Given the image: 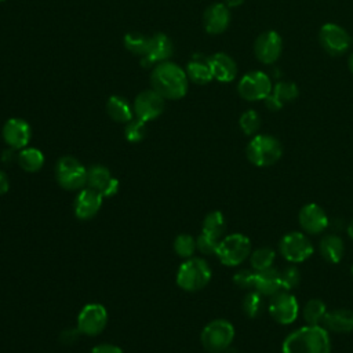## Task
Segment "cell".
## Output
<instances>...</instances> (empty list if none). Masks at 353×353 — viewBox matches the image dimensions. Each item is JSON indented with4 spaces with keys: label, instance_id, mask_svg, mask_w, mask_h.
<instances>
[{
    "label": "cell",
    "instance_id": "cell-1",
    "mask_svg": "<svg viewBox=\"0 0 353 353\" xmlns=\"http://www.w3.org/2000/svg\"><path fill=\"white\" fill-rule=\"evenodd\" d=\"M283 353H331V338L321 325H303L290 332L281 345Z\"/></svg>",
    "mask_w": 353,
    "mask_h": 353
},
{
    "label": "cell",
    "instance_id": "cell-2",
    "mask_svg": "<svg viewBox=\"0 0 353 353\" xmlns=\"http://www.w3.org/2000/svg\"><path fill=\"white\" fill-rule=\"evenodd\" d=\"M186 72L174 62L157 63L150 74V85L164 99H181L188 92Z\"/></svg>",
    "mask_w": 353,
    "mask_h": 353
},
{
    "label": "cell",
    "instance_id": "cell-3",
    "mask_svg": "<svg viewBox=\"0 0 353 353\" xmlns=\"http://www.w3.org/2000/svg\"><path fill=\"white\" fill-rule=\"evenodd\" d=\"M211 268L201 258H188L182 262L176 272V284L188 292L203 290L211 280Z\"/></svg>",
    "mask_w": 353,
    "mask_h": 353
},
{
    "label": "cell",
    "instance_id": "cell-4",
    "mask_svg": "<svg viewBox=\"0 0 353 353\" xmlns=\"http://www.w3.org/2000/svg\"><path fill=\"white\" fill-rule=\"evenodd\" d=\"M245 154L251 164L256 167H270L280 160L283 146L276 137L259 134L248 142Z\"/></svg>",
    "mask_w": 353,
    "mask_h": 353
},
{
    "label": "cell",
    "instance_id": "cell-5",
    "mask_svg": "<svg viewBox=\"0 0 353 353\" xmlns=\"http://www.w3.org/2000/svg\"><path fill=\"white\" fill-rule=\"evenodd\" d=\"M234 339V327L225 319L210 321L200 334L203 347L210 353L226 352Z\"/></svg>",
    "mask_w": 353,
    "mask_h": 353
},
{
    "label": "cell",
    "instance_id": "cell-6",
    "mask_svg": "<svg viewBox=\"0 0 353 353\" xmlns=\"http://www.w3.org/2000/svg\"><path fill=\"white\" fill-rule=\"evenodd\" d=\"M251 241L243 233H232L219 240L216 256L225 266H239L251 254Z\"/></svg>",
    "mask_w": 353,
    "mask_h": 353
},
{
    "label": "cell",
    "instance_id": "cell-7",
    "mask_svg": "<svg viewBox=\"0 0 353 353\" xmlns=\"http://www.w3.org/2000/svg\"><path fill=\"white\" fill-rule=\"evenodd\" d=\"M55 179L65 190H80L87 185V168L76 157L63 156L55 164Z\"/></svg>",
    "mask_w": 353,
    "mask_h": 353
},
{
    "label": "cell",
    "instance_id": "cell-8",
    "mask_svg": "<svg viewBox=\"0 0 353 353\" xmlns=\"http://www.w3.org/2000/svg\"><path fill=\"white\" fill-rule=\"evenodd\" d=\"M281 256L291 263H301L309 259L314 251L312 241L302 232H288L279 241Z\"/></svg>",
    "mask_w": 353,
    "mask_h": 353
},
{
    "label": "cell",
    "instance_id": "cell-9",
    "mask_svg": "<svg viewBox=\"0 0 353 353\" xmlns=\"http://www.w3.org/2000/svg\"><path fill=\"white\" fill-rule=\"evenodd\" d=\"M268 310L270 317L283 325L292 324L299 313V305L296 298L290 291H279L270 296Z\"/></svg>",
    "mask_w": 353,
    "mask_h": 353
},
{
    "label": "cell",
    "instance_id": "cell-10",
    "mask_svg": "<svg viewBox=\"0 0 353 353\" xmlns=\"http://www.w3.org/2000/svg\"><path fill=\"white\" fill-rule=\"evenodd\" d=\"M108 324V310L103 305L87 303L77 316V331L87 336L101 334Z\"/></svg>",
    "mask_w": 353,
    "mask_h": 353
},
{
    "label": "cell",
    "instance_id": "cell-11",
    "mask_svg": "<svg viewBox=\"0 0 353 353\" xmlns=\"http://www.w3.org/2000/svg\"><path fill=\"white\" fill-rule=\"evenodd\" d=\"M272 88L268 74L258 70L244 74L237 85L240 97L245 101L265 99L272 92Z\"/></svg>",
    "mask_w": 353,
    "mask_h": 353
},
{
    "label": "cell",
    "instance_id": "cell-12",
    "mask_svg": "<svg viewBox=\"0 0 353 353\" xmlns=\"http://www.w3.org/2000/svg\"><path fill=\"white\" fill-rule=\"evenodd\" d=\"M134 114L142 121H152L157 119L164 110V98L153 88L141 91L132 105Z\"/></svg>",
    "mask_w": 353,
    "mask_h": 353
},
{
    "label": "cell",
    "instance_id": "cell-13",
    "mask_svg": "<svg viewBox=\"0 0 353 353\" xmlns=\"http://www.w3.org/2000/svg\"><path fill=\"white\" fill-rule=\"evenodd\" d=\"M323 48L331 55L343 54L350 46V36L347 32L335 23H325L319 33Z\"/></svg>",
    "mask_w": 353,
    "mask_h": 353
},
{
    "label": "cell",
    "instance_id": "cell-14",
    "mask_svg": "<svg viewBox=\"0 0 353 353\" xmlns=\"http://www.w3.org/2000/svg\"><path fill=\"white\" fill-rule=\"evenodd\" d=\"M298 222L306 234H320L328 228L330 219L319 204L307 203L299 210Z\"/></svg>",
    "mask_w": 353,
    "mask_h": 353
},
{
    "label": "cell",
    "instance_id": "cell-15",
    "mask_svg": "<svg viewBox=\"0 0 353 353\" xmlns=\"http://www.w3.org/2000/svg\"><path fill=\"white\" fill-rule=\"evenodd\" d=\"M1 135L4 142L11 149L21 150L28 146L32 138V128L26 120L19 117H11L4 123Z\"/></svg>",
    "mask_w": 353,
    "mask_h": 353
},
{
    "label": "cell",
    "instance_id": "cell-16",
    "mask_svg": "<svg viewBox=\"0 0 353 353\" xmlns=\"http://www.w3.org/2000/svg\"><path fill=\"white\" fill-rule=\"evenodd\" d=\"M102 201H103V196L98 190L90 186L83 188L79 190L73 203L74 215L81 221L92 219L99 212L102 207Z\"/></svg>",
    "mask_w": 353,
    "mask_h": 353
},
{
    "label": "cell",
    "instance_id": "cell-17",
    "mask_svg": "<svg viewBox=\"0 0 353 353\" xmlns=\"http://www.w3.org/2000/svg\"><path fill=\"white\" fill-rule=\"evenodd\" d=\"M87 185L98 190L103 197L114 196L120 188L119 179L110 174L109 168L101 164L87 168Z\"/></svg>",
    "mask_w": 353,
    "mask_h": 353
},
{
    "label": "cell",
    "instance_id": "cell-18",
    "mask_svg": "<svg viewBox=\"0 0 353 353\" xmlns=\"http://www.w3.org/2000/svg\"><path fill=\"white\" fill-rule=\"evenodd\" d=\"M283 50V41L277 32L268 30L261 33L254 44L256 58L262 63H273L279 59Z\"/></svg>",
    "mask_w": 353,
    "mask_h": 353
},
{
    "label": "cell",
    "instance_id": "cell-19",
    "mask_svg": "<svg viewBox=\"0 0 353 353\" xmlns=\"http://www.w3.org/2000/svg\"><path fill=\"white\" fill-rule=\"evenodd\" d=\"M230 22V12L226 4L214 3L211 4L203 15L204 29L210 34H219L226 30Z\"/></svg>",
    "mask_w": 353,
    "mask_h": 353
},
{
    "label": "cell",
    "instance_id": "cell-20",
    "mask_svg": "<svg viewBox=\"0 0 353 353\" xmlns=\"http://www.w3.org/2000/svg\"><path fill=\"white\" fill-rule=\"evenodd\" d=\"M172 54V43L170 37L164 33H156L149 37L148 48L143 55V65L149 63H160L167 61Z\"/></svg>",
    "mask_w": 353,
    "mask_h": 353
},
{
    "label": "cell",
    "instance_id": "cell-21",
    "mask_svg": "<svg viewBox=\"0 0 353 353\" xmlns=\"http://www.w3.org/2000/svg\"><path fill=\"white\" fill-rule=\"evenodd\" d=\"M212 77L221 83L232 81L237 74L236 62L225 52H215L208 59Z\"/></svg>",
    "mask_w": 353,
    "mask_h": 353
},
{
    "label": "cell",
    "instance_id": "cell-22",
    "mask_svg": "<svg viewBox=\"0 0 353 353\" xmlns=\"http://www.w3.org/2000/svg\"><path fill=\"white\" fill-rule=\"evenodd\" d=\"M298 87L291 81H280L273 88L272 92L265 98L266 108L272 112L281 109L287 102L294 101L298 97Z\"/></svg>",
    "mask_w": 353,
    "mask_h": 353
},
{
    "label": "cell",
    "instance_id": "cell-23",
    "mask_svg": "<svg viewBox=\"0 0 353 353\" xmlns=\"http://www.w3.org/2000/svg\"><path fill=\"white\" fill-rule=\"evenodd\" d=\"M254 290H256L263 296H273L274 294L281 291L283 287H281L280 270L272 266V268L255 272Z\"/></svg>",
    "mask_w": 353,
    "mask_h": 353
},
{
    "label": "cell",
    "instance_id": "cell-24",
    "mask_svg": "<svg viewBox=\"0 0 353 353\" xmlns=\"http://www.w3.org/2000/svg\"><path fill=\"white\" fill-rule=\"evenodd\" d=\"M323 327L328 332L347 334L353 331V312L349 309H334L327 312L323 319Z\"/></svg>",
    "mask_w": 353,
    "mask_h": 353
},
{
    "label": "cell",
    "instance_id": "cell-25",
    "mask_svg": "<svg viewBox=\"0 0 353 353\" xmlns=\"http://www.w3.org/2000/svg\"><path fill=\"white\" fill-rule=\"evenodd\" d=\"M106 112L109 117L117 123H130L134 117V110L128 101L120 95L109 97L106 102Z\"/></svg>",
    "mask_w": 353,
    "mask_h": 353
},
{
    "label": "cell",
    "instance_id": "cell-26",
    "mask_svg": "<svg viewBox=\"0 0 353 353\" xmlns=\"http://www.w3.org/2000/svg\"><path fill=\"white\" fill-rule=\"evenodd\" d=\"M321 256L330 263H338L345 252V245L338 234H325L319 243Z\"/></svg>",
    "mask_w": 353,
    "mask_h": 353
},
{
    "label": "cell",
    "instance_id": "cell-27",
    "mask_svg": "<svg viewBox=\"0 0 353 353\" xmlns=\"http://www.w3.org/2000/svg\"><path fill=\"white\" fill-rule=\"evenodd\" d=\"M18 165L26 172H37L44 165V154L37 148H23L17 156Z\"/></svg>",
    "mask_w": 353,
    "mask_h": 353
},
{
    "label": "cell",
    "instance_id": "cell-28",
    "mask_svg": "<svg viewBox=\"0 0 353 353\" xmlns=\"http://www.w3.org/2000/svg\"><path fill=\"white\" fill-rule=\"evenodd\" d=\"M185 72H186L188 79H190L196 84H207L214 79L207 59L205 61H201V59L190 61L188 63Z\"/></svg>",
    "mask_w": 353,
    "mask_h": 353
},
{
    "label": "cell",
    "instance_id": "cell-29",
    "mask_svg": "<svg viewBox=\"0 0 353 353\" xmlns=\"http://www.w3.org/2000/svg\"><path fill=\"white\" fill-rule=\"evenodd\" d=\"M226 229V221L221 211H211L203 221V233L221 240Z\"/></svg>",
    "mask_w": 353,
    "mask_h": 353
},
{
    "label": "cell",
    "instance_id": "cell-30",
    "mask_svg": "<svg viewBox=\"0 0 353 353\" xmlns=\"http://www.w3.org/2000/svg\"><path fill=\"white\" fill-rule=\"evenodd\" d=\"M325 313H327L325 303L321 299H317V298L309 299L305 303L303 310H302L303 320L309 325H320V323H323V319H324Z\"/></svg>",
    "mask_w": 353,
    "mask_h": 353
},
{
    "label": "cell",
    "instance_id": "cell-31",
    "mask_svg": "<svg viewBox=\"0 0 353 353\" xmlns=\"http://www.w3.org/2000/svg\"><path fill=\"white\" fill-rule=\"evenodd\" d=\"M274 258H276V252L270 247H261L251 251L248 259H250L251 268L255 272H259V270L272 268Z\"/></svg>",
    "mask_w": 353,
    "mask_h": 353
},
{
    "label": "cell",
    "instance_id": "cell-32",
    "mask_svg": "<svg viewBox=\"0 0 353 353\" xmlns=\"http://www.w3.org/2000/svg\"><path fill=\"white\" fill-rule=\"evenodd\" d=\"M241 307H243V312L250 319L258 317L263 310V295L259 294L256 290L248 291L243 298Z\"/></svg>",
    "mask_w": 353,
    "mask_h": 353
},
{
    "label": "cell",
    "instance_id": "cell-33",
    "mask_svg": "<svg viewBox=\"0 0 353 353\" xmlns=\"http://www.w3.org/2000/svg\"><path fill=\"white\" fill-rule=\"evenodd\" d=\"M196 250H197V245H196V239H193V236H190L188 233H181L175 237L174 251L178 256L185 258V259L192 258Z\"/></svg>",
    "mask_w": 353,
    "mask_h": 353
},
{
    "label": "cell",
    "instance_id": "cell-34",
    "mask_svg": "<svg viewBox=\"0 0 353 353\" xmlns=\"http://www.w3.org/2000/svg\"><path fill=\"white\" fill-rule=\"evenodd\" d=\"M148 41H149V37H146L141 33H137V32H130L124 36V47L130 52L137 54V55H142V57L146 52Z\"/></svg>",
    "mask_w": 353,
    "mask_h": 353
},
{
    "label": "cell",
    "instance_id": "cell-35",
    "mask_svg": "<svg viewBox=\"0 0 353 353\" xmlns=\"http://www.w3.org/2000/svg\"><path fill=\"white\" fill-rule=\"evenodd\" d=\"M239 125L245 135H254L261 127V117L255 110L250 109L240 116Z\"/></svg>",
    "mask_w": 353,
    "mask_h": 353
},
{
    "label": "cell",
    "instance_id": "cell-36",
    "mask_svg": "<svg viewBox=\"0 0 353 353\" xmlns=\"http://www.w3.org/2000/svg\"><path fill=\"white\" fill-rule=\"evenodd\" d=\"M146 135V123L139 119H132L130 123L125 124L124 128V137L128 142L137 143L141 142Z\"/></svg>",
    "mask_w": 353,
    "mask_h": 353
},
{
    "label": "cell",
    "instance_id": "cell-37",
    "mask_svg": "<svg viewBox=\"0 0 353 353\" xmlns=\"http://www.w3.org/2000/svg\"><path fill=\"white\" fill-rule=\"evenodd\" d=\"M280 276H281V287L284 291H292L295 287H298L301 280V273L298 268L294 265L280 270Z\"/></svg>",
    "mask_w": 353,
    "mask_h": 353
},
{
    "label": "cell",
    "instance_id": "cell-38",
    "mask_svg": "<svg viewBox=\"0 0 353 353\" xmlns=\"http://www.w3.org/2000/svg\"><path fill=\"white\" fill-rule=\"evenodd\" d=\"M218 244H219V240L215 239V237H211L205 233L201 232V234L196 239V245H197V250L201 252V254H205V255H215L216 254V248H218Z\"/></svg>",
    "mask_w": 353,
    "mask_h": 353
},
{
    "label": "cell",
    "instance_id": "cell-39",
    "mask_svg": "<svg viewBox=\"0 0 353 353\" xmlns=\"http://www.w3.org/2000/svg\"><path fill=\"white\" fill-rule=\"evenodd\" d=\"M233 283L241 290H254L255 270L252 272L250 269H241L236 272L233 276Z\"/></svg>",
    "mask_w": 353,
    "mask_h": 353
},
{
    "label": "cell",
    "instance_id": "cell-40",
    "mask_svg": "<svg viewBox=\"0 0 353 353\" xmlns=\"http://www.w3.org/2000/svg\"><path fill=\"white\" fill-rule=\"evenodd\" d=\"M91 353H124L121 347L116 346V345H112V343H101V345H97Z\"/></svg>",
    "mask_w": 353,
    "mask_h": 353
},
{
    "label": "cell",
    "instance_id": "cell-41",
    "mask_svg": "<svg viewBox=\"0 0 353 353\" xmlns=\"http://www.w3.org/2000/svg\"><path fill=\"white\" fill-rule=\"evenodd\" d=\"M10 189V181H8V176L4 171L0 170V196L6 194Z\"/></svg>",
    "mask_w": 353,
    "mask_h": 353
},
{
    "label": "cell",
    "instance_id": "cell-42",
    "mask_svg": "<svg viewBox=\"0 0 353 353\" xmlns=\"http://www.w3.org/2000/svg\"><path fill=\"white\" fill-rule=\"evenodd\" d=\"M243 3H244V0H225V4L228 7H239Z\"/></svg>",
    "mask_w": 353,
    "mask_h": 353
},
{
    "label": "cell",
    "instance_id": "cell-43",
    "mask_svg": "<svg viewBox=\"0 0 353 353\" xmlns=\"http://www.w3.org/2000/svg\"><path fill=\"white\" fill-rule=\"evenodd\" d=\"M346 232H347V236H349V237L353 240V218H352V221L347 223Z\"/></svg>",
    "mask_w": 353,
    "mask_h": 353
},
{
    "label": "cell",
    "instance_id": "cell-44",
    "mask_svg": "<svg viewBox=\"0 0 353 353\" xmlns=\"http://www.w3.org/2000/svg\"><path fill=\"white\" fill-rule=\"evenodd\" d=\"M347 65H349V69H350V72L353 73V54L349 57V61H347Z\"/></svg>",
    "mask_w": 353,
    "mask_h": 353
},
{
    "label": "cell",
    "instance_id": "cell-45",
    "mask_svg": "<svg viewBox=\"0 0 353 353\" xmlns=\"http://www.w3.org/2000/svg\"><path fill=\"white\" fill-rule=\"evenodd\" d=\"M352 274H353V265H352Z\"/></svg>",
    "mask_w": 353,
    "mask_h": 353
},
{
    "label": "cell",
    "instance_id": "cell-46",
    "mask_svg": "<svg viewBox=\"0 0 353 353\" xmlns=\"http://www.w3.org/2000/svg\"><path fill=\"white\" fill-rule=\"evenodd\" d=\"M1 1H4V0H0V3H1Z\"/></svg>",
    "mask_w": 353,
    "mask_h": 353
}]
</instances>
